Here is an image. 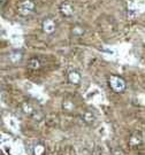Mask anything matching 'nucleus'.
<instances>
[{
    "label": "nucleus",
    "mask_w": 145,
    "mask_h": 155,
    "mask_svg": "<svg viewBox=\"0 0 145 155\" xmlns=\"http://www.w3.org/2000/svg\"><path fill=\"white\" fill-rule=\"evenodd\" d=\"M16 12L20 16L28 17L34 15L36 12V4L32 0H22L16 7Z\"/></svg>",
    "instance_id": "1"
},
{
    "label": "nucleus",
    "mask_w": 145,
    "mask_h": 155,
    "mask_svg": "<svg viewBox=\"0 0 145 155\" xmlns=\"http://www.w3.org/2000/svg\"><path fill=\"white\" fill-rule=\"evenodd\" d=\"M108 84H110V87L113 92L115 93H122L127 89V85L126 82L123 81V78L119 77L116 75H112L108 78Z\"/></svg>",
    "instance_id": "2"
},
{
    "label": "nucleus",
    "mask_w": 145,
    "mask_h": 155,
    "mask_svg": "<svg viewBox=\"0 0 145 155\" xmlns=\"http://www.w3.org/2000/svg\"><path fill=\"white\" fill-rule=\"evenodd\" d=\"M42 29L46 35H53L56 30V23L51 17H45L42 21Z\"/></svg>",
    "instance_id": "3"
},
{
    "label": "nucleus",
    "mask_w": 145,
    "mask_h": 155,
    "mask_svg": "<svg viewBox=\"0 0 145 155\" xmlns=\"http://www.w3.org/2000/svg\"><path fill=\"white\" fill-rule=\"evenodd\" d=\"M59 11L61 13V15L63 17H72L75 13L74 6L70 1H63L59 6Z\"/></svg>",
    "instance_id": "4"
},
{
    "label": "nucleus",
    "mask_w": 145,
    "mask_h": 155,
    "mask_svg": "<svg viewBox=\"0 0 145 155\" xmlns=\"http://www.w3.org/2000/svg\"><path fill=\"white\" fill-rule=\"evenodd\" d=\"M143 144V136L142 133L138 131H135L130 134V138H129V146L131 148H137L140 147V145Z\"/></svg>",
    "instance_id": "5"
},
{
    "label": "nucleus",
    "mask_w": 145,
    "mask_h": 155,
    "mask_svg": "<svg viewBox=\"0 0 145 155\" xmlns=\"http://www.w3.org/2000/svg\"><path fill=\"white\" fill-rule=\"evenodd\" d=\"M68 81L70 84H74V85H78L82 81V76L81 74L77 71V70H70L68 72Z\"/></svg>",
    "instance_id": "6"
},
{
    "label": "nucleus",
    "mask_w": 145,
    "mask_h": 155,
    "mask_svg": "<svg viewBox=\"0 0 145 155\" xmlns=\"http://www.w3.org/2000/svg\"><path fill=\"white\" fill-rule=\"evenodd\" d=\"M27 67H28V69L32 70V71H37V70H39V69L42 68V61H40L39 58L34 56V58H31L28 61Z\"/></svg>",
    "instance_id": "7"
},
{
    "label": "nucleus",
    "mask_w": 145,
    "mask_h": 155,
    "mask_svg": "<svg viewBox=\"0 0 145 155\" xmlns=\"http://www.w3.org/2000/svg\"><path fill=\"white\" fill-rule=\"evenodd\" d=\"M22 110L24 114H27V115H29V116H34L35 113L38 110V109H36V107H35L31 102H29V101H24L22 104Z\"/></svg>",
    "instance_id": "8"
},
{
    "label": "nucleus",
    "mask_w": 145,
    "mask_h": 155,
    "mask_svg": "<svg viewBox=\"0 0 145 155\" xmlns=\"http://www.w3.org/2000/svg\"><path fill=\"white\" fill-rule=\"evenodd\" d=\"M82 120H83V122L84 123H86V124H89V125H91L92 123H95L96 121V116H95V114L92 113V111H90V110H85L82 114Z\"/></svg>",
    "instance_id": "9"
},
{
    "label": "nucleus",
    "mask_w": 145,
    "mask_h": 155,
    "mask_svg": "<svg viewBox=\"0 0 145 155\" xmlns=\"http://www.w3.org/2000/svg\"><path fill=\"white\" fill-rule=\"evenodd\" d=\"M45 150H46L45 145L39 141V143H36V144L34 145L32 153H34V155H45Z\"/></svg>",
    "instance_id": "10"
},
{
    "label": "nucleus",
    "mask_w": 145,
    "mask_h": 155,
    "mask_svg": "<svg viewBox=\"0 0 145 155\" xmlns=\"http://www.w3.org/2000/svg\"><path fill=\"white\" fill-rule=\"evenodd\" d=\"M22 56H23V54L21 52L15 51V52H12L11 54L8 55V58H9V60H11L13 63H17V62H20L22 60Z\"/></svg>",
    "instance_id": "11"
},
{
    "label": "nucleus",
    "mask_w": 145,
    "mask_h": 155,
    "mask_svg": "<svg viewBox=\"0 0 145 155\" xmlns=\"http://www.w3.org/2000/svg\"><path fill=\"white\" fill-rule=\"evenodd\" d=\"M70 32H72V36H76V37H81V36H83L84 32H85V30H84L81 25H78V24H76V25H74L72 28V30H70Z\"/></svg>",
    "instance_id": "12"
},
{
    "label": "nucleus",
    "mask_w": 145,
    "mask_h": 155,
    "mask_svg": "<svg viewBox=\"0 0 145 155\" xmlns=\"http://www.w3.org/2000/svg\"><path fill=\"white\" fill-rule=\"evenodd\" d=\"M62 109L65 111H68V113H70L75 109V105H74V102L70 101V100H63V102H62Z\"/></svg>",
    "instance_id": "13"
},
{
    "label": "nucleus",
    "mask_w": 145,
    "mask_h": 155,
    "mask_svg": "<svg viewBox=\"0 0 145 155\" xmlns=\"http://www.w3.org/2000/svg\"><path fill=\"white\" fill-rule=\"evenodd\" d=\"M1 155H4V154H1Z\"/></svg>",
    "instance_id": "14"
}]
</instances>
